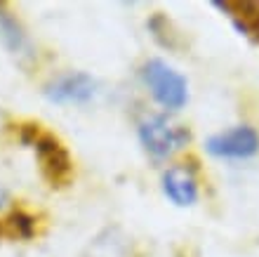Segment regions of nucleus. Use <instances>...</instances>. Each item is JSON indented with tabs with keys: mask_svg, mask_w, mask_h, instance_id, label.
<instances>
[{
	"mask_svg": "<svg viewBox=\"0 0 259 257\" xmlns=\"http://www.w3.org/2000/svg\"><path fill=\"white\" fill-rule=\"evenodd\" d=\"M19 137L21 142L33 149L35 158L40 163L42 177L52 187H62L64 182H68L73 163H71V156H68L66 146L55 135L40 130V125H21Z\"/></svg>",
	"mask_w": 259,
	"mask_h": 257,
	"instance_id": "f257e3e1",
	"label": "nucleus"
},
{
	"mask_svg": "<svg viewBox=\"0 0 259 257\" xmlns=\"http://www.w3.org/2000/svg\"><path fill=\"white\" fill-rule=\"evenodd\" d=\"M142 81L151 97L167 111H179L189 102V83L163 59H149L142 66Z\"/></svg>",
	"mask_w": 259,
	"mask_h": 257,
	"instance_id": "f03ea898",
	"label": "nucleus"
},
{
	"mask_svg": "<svg viewBox=\"0 0 259 257\" xmlns=\"http://www.w3.org/2000/svg\"><path fill=\"white\" fill-rule=\"evenodd\" d=\"M137 135H139L144 151L153 156V158H158V161L170 158L172 154H177L191 139L189 130L182 128L179 123L170 121L165 114H153L146 116L144 121H139Z\"/></svg>",
	"mask_w": 259,
	"mask_h": 257,
	"instance_id": "7ed1b4c3",
	"label": "nucleus"
},
{
	"mask_svg": "<svg viewBox=\"0 0 259 257\" xmlns=\"http://www.w3.org/2000/svg\"><path fill=\"white\" fill-rule=\"evenodd\" d=\"M205 151L214 158L226 161H247L257 156L259 151V135L252 125H233L229 130H222L212 135L205 142Z\"/></svg>",
	"mask_w": 259,
	"mask_h": 257,
	"instance_id": "20e7f679",
	"label": "nucleus"
},
{
	"mask_svg": "<svg viewBox=\"0 0 259 257\" xmlns=\"http://www.w3.org/2000/svg\"><path fill=\"white\" fill-rule=\"evenodd\" d=\"M45 97H48L52 104H62V106H82V104H90L99 92V83L97 78H92L85 71H68L52 78V81L45 85Z\"/></svg>",
	"mask_w": 259,
	"mask_h": 257,
	"instance_id": "39448f33",
	"label": "nucleus"
},
{
	"mask_svg": "<svg viewBox=\"0 0 259 257\" xmlns=\"http://www.w3.org/2000/svg\"><path fill=\"white\" fill-rule=\"evenodd\" d=\"M163 184V194L170 198L175 205H193L198 201V179L191 168L186 165H172L160 177Z\"/></svg>",
	"mask_w": 259,
	"mask_h": 257,
	"instance_id": "423d86ee",
	"label": "nucleus"
},
{
	"mask_svg": "<svg viewBox=\"0 0 259 257\" xmlns=\"http://www.w3.org/2000/svg\"><path fill=\"white\" fill-rule=\"evenodd\" d=\"M0 43H3L7 52L12 54V57H17L21 64H26V61H31L35 57L33 45L28 41L24 26L14 19V14L7 12L5 5H0Z\"/></svg>",
	"mask_w": 259,
	"mask_h": 257,
	"instance_id": "0eeeda50",
	"label": "nucleus"
},
{
	"mask_svg": "<svg viewBox=\"0 0 259 257\" xmlns=\"http://www.w3.org/2000/svg\"><path fill=\"white\" fill-rule=\"evenodd\" d=\"M82 257H135L132 255V243L118 227H109L102 234H97L92 238V243L88 245V250L82 252Z\"/></svg>",
	"mask_w": 259,
	"mask_h": 257,
	"instance_id": "6e6552de",
	"label": "nucleus"
},
{
	"mask_svg": "<svg viewBox=\"0 0 259 257\" xmlns=\"http://www.w3.org/2000/svg\"><path fill=\"white\" fill-rule=\"evenodd\" d=\"M214 7L231 17L240 33L259 43V3H214Z\"/></svg>",
	"mask_w": 259,
	"mask_h": 257,
	"instance_id": "1a4fd4ad",
	"label": "nucleus"
},
{
	"mask_svg": "<svg viewBox=\"0 0 259 257\" xmlns=\"http://www.w3.org/2000/svg\"><path fill=\"white\" fill-rule=\"evenodd\" d=\"M5 229L12 234V236H19V238H31L35 234V217L26 210H12L10 217L5 222Z\"/></svg>",
	"mask_w": 259,
	"mask_h": 257,
	"instance_id": "9d476101",
	"label": "nucleus"
},
{
	"mask_svg": "<svg viewBox=\"0 0 259 257\" xmlns=\"http://www.w3.org/2000/svg\"><path fill=\"white\" fill-rule=\"evenodd\" d=\"M10 205V191H7V187L3 182H0V212Z\"/></svg>",
	"mask_w": 259,
	"mask_h": 257,
	"instance_id": "9b49d317",
	"label": "nucleus"
}]
</instances>
